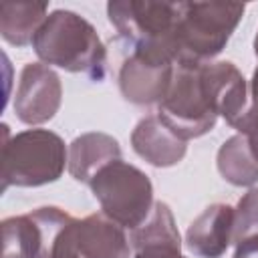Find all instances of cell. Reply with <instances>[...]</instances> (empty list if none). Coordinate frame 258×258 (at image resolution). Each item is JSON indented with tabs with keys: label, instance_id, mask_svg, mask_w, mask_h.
Wrapping results in <instances>:
<instances>
[{
	"label": "cell",
	"instance_id": "1",
	"mask_svg": "<svg viewBox=\"0 0 258 258\" xmlns=\"http://www.w3.org/2000/svg\"><path fill=\"white\" fill-rule=\"evenodd\" d=\"M32 48L48 67L81 73L91 81L105 79L107 48L95 26L73 10H52L34 34Z\"/></svg>",
	"mask_w": 258,
	"mask_h": 258
},
{
	"label": "cell",
	"instance_id": "2",
	"mask_svg": "<svg viewBox=\"0 0 258 258\" xmlns=\"http://www.w3.org/2000/svg\"><path fill=\"white\" fill-rule=\"evenodd\" d=\"M2 191L10 185L38 187L56 181L69 167V149L60 135L48 129H26L10 135L2 125Z\"/></svg>",
	"mask_w": 258,
	"mask_h": 258
},
{
	"label": "cell",
	"instance_id": "3",
	"mask_svg": "<svg viewBox=\"0 0 258 258\" xmlns=\"http://www.w3.org/2000/svg\"><path fill=\"white\" fill-rule=\"evenodd\" d=\"M107 16L127 50L157 54L177 64L179 2L115 0L107 4Z\"/></svg>",
	"mask_w": 258,
	"mask_h": 258
},
{
	"label": "cell",
	"instance_id": "4",
	"mask_svg": "<svg viewBox=\"0 0 258 258\" xmlns=\"http://www.w3.org/2000/svg\"><path fill=\"white\" fill-rule=\"evenodd\" d=\"M240 2H179L177 62H212L244 18Z\"/></svg>",
	"mask_w": 258,
	"mask_h": 258
},
{
	"label": "cell",
	"instance_id": "5",
	"mask_svg": "<svg viewBox=\"0 0 258 258\" xmlns=\"http://www.w3.org/2000/svg\"><path fill=\"white\" fill-rule=\"evenodd\" d=\"M159 119L183 141L202 137L220 119L204 81V62H177L167 95L157 105Z\"/></svg>",
	"mask_w": 258,
	"mask_h": 258
},
{
	"label": "cell",
	"instance_id": "6",
	"mask_svg": "<svg viewBox=\"0 0 258 258\" xmlns=\"http://www.w3.org/2000/svg\"><path fill=\"white\" fill-rule=\"evenodd\" d=\"M105 216L123 228H139L153 210V185L139 167L117 159L105 165L89 183Z\"/></svg>",
	"mask_w": 258,
	"mask_h": 258
},
{
	"label": "cell",
	"instance_id": "7",
	"mask_svg": "<svg viewBox=\"0 0 258 258\" xmlns=\"http://www.w3.org/2000/svg\"><path fill=\"white\" fill-rule=\"evenodd\" d=\"M73 220L56 206L2 220V258H48L58 234Z\"/></svg>",
	"mask_w": 258,
	"mask_h": 258
},
{
	"label": "cell",
	"instance_id": "8",
	"mask_svg": "<svg viewBox=\"0 0 258 258\" xmlns=\"http://www.w3.org/2000/svg\"><path fill=\"white\" fill-rule=\"evenodd\" d=\"M62 103L60 77L44 62H26L14 93V113L26 125L50 121Z\"/></svg>",
	"mask_w": 258,
	"mask_h": 258
},
{
	"label": "cell",
	"instance_id": "9",
	"mask_svg": "<svg viewBox=\"0 0 258 258\" xmlns=\"http://www.w3.org/2000/svg\"><path fill=\"white\" fill-rule=\"evenodd\" d=\"M175 62L157 54L127 50L119 69V89L133 105H159L169 91Z\"/></svg>",
	"mask_w": 258,
	"mask_h": 258
},
{
	"label": "cell",
	"instance_id": "10",
	"mask_svg": "<svg viewBox=\"0 0 258 258\" xmlns=\"http://www.w3.org/2000/svg\"><path fill=\"white\" fill-rule=\"evenodd\" d=\"M75 246L83 258H131V244L125 228L103 212L73 220Z\"/></svg>",
	"mask_w": 258,
	"mask_h": 258
},
{
	"label": "cell",
	"instance_id": "11",
	"mask_svg": "<svg viewBox=\"0 0 258 258\" xmlns=\"http://www.w3.org/2000/svg\"><path fill=\"white\" fill-rule=\"evenodd\" d=\"M133 258H185L171 208L155 202L149 218L131 234Z\"/></svg>",
	"mask_w": 258,
	"mask_h": 258
},
{
	"label": "cell",
	"instance_id": "12",
	"mask_svg": "<svg viewBox=\"0 0 258 258\" xmlns=\"http://www.w3.org/2000/svg\"><path fill=\"white\" fill-rule=\"evenodd\" d=\"M234 208L228 204L208 206L185 230V246L198 258H222L232 244Z\"/></svg>",
	"mask_w": 258,
	"mask_h": 258
},
{
	"label": "cell",
	"instance_id": "13",
	"mask_svg": "<svg viewBox=\"0 0 258 258\" xmlns=\"http://www.w3.org/2000/svg\"><path fill=\"white\" fill-rule=\"evenodd\" d=\"M133 151L153 167L177 165L187 153V141L179 139L159 115L143 117L131 131Z\"/></svg>",
	"mask_w": 258,
	"mask_h": 258
},
{
	"label": "cell",
	"instance_id": "14",
	"mask_svg": "<svg viewBox=\"0 0 258 258\" xmlns=\"http://www.w3.org/2000/svg\"><path fill=\"white\" fill-rule=\"evenodd\" d=\"M204 81L218 115L234 127L248 107V85L244 75L230 60L204 62Z\"/></svg>",
	"mask_w": 258,
	"mask_h": 258
},
{
	"label": "cell",
	"instance_id": "15",
	"mask_svg": "<svg viewBox=\"0 0 258 258\" xmlns=\"http://www.w3.org/2000/svg\"><path fill=\"white\" fill-rule=\"evenodd\" d=\"M121 159L119 141L101 131H91L75 137L69 145V173L81 181L91 183V179L111 161Z\"/></svg>",
	"mask_w": 258,
	"mask_h": 258
},
{
	"label": "cell",
	"instance_id": "16",
	"mask_svg": "<svg viewBox=\"0 0 258 258\" xmlns=\"http://www.w3.org/2000/svg\"><path fill=\"white\" fill-rule=\"evenodd\" d=\"M48 2H2L0 4V34L14 46L32 44L34 34L46 20Z\"/></svg>",
	"mask_w": 258,
	"mask_h": 258
},
{
	"label": "cell",
	"instance_id": "17",
	"mask_svg": "<svg viewBox=\"0 0 258 258\" xmlns=\"http://www.w3.org/2000/svg\"><path fill=\"white\" fill-rule=\"evenodd\" d=\"M220 175L238 187H250L258 181V159L250 149L248 137L242 133L226 139L216 155Z\"/></svg>",
	"mask_w": 258,
	"mask_h": 258
},
{
	"label": "cell",
	"instance_id": "18",
	"mask_svg": "<svg viewBox=\"0 0 258 258\" xmlns=\"http://www.w3.org/2000/svg\"><path fill=\"white\" fill-rule=\"evenodd\" d=\"M258 236V187H250L234 208V232L232 242Z\"/></svg>",
	"mask_w": 258,
	"mask_h": 258
},
{
	"label": "cell",
	"instance_id": "19",
	"mask_svg": "<svg viewBox=\"0 0 258 258\" xmlns=\"http://www.w3.org/2000/svg\"><path fill=\"white\" fill-rule=\"evenodd\" d=\"M254 54H256V58H258V32H256V36H254ZM248 97H250V103H248L246 111L242 113V117H240V119L236 121V125H234V129H236L238 133L246 131V129L252 127V125H258V67H256L254 73H252L250 87H248Z\"/></svg>",
	"mask_w": 258,
	"mask_h": 258
},
{
	"label": "cell",
	"instance_id": "20",
	"mask_svg": "<svg viewBox=\"0 0 258 258\" xmlns=\"http://www.w3.org/2000/svg\"><path fill=\"white\" fill-rule=\"evenodd\" d=\"M75 220V218H73ZM73 220L67 224V228L58 234L48 258H83L75 246V240H73V232H71V226H73Z\"/></svg>",
	"mask_w": 258,
	"mask_h": 258
},
{
	"label": "cell",
	"instance_id": "21",
	"mask_svg": "<svg viewBox=\"0 0 258 258\" xmlns=\"http://www.w3.org/2000/svg\"><path fill=\"white\" fill-rule=\"evenodd\" d=\"M234 258H258V236H250L236 242Z\"/></svg>",
	"mask_w": 258,
	"mask_h": 258
},
{
	"label": "cell",
	"instance_id": "22",
	"mask_svg": "<svg viewBox=\"0 0 258 258\" xmlns=\"http://www.w3.org/2000/svg\"><path fill=\"white\" fill-rule=\"evenodd\" d=\"M242 135H246V137H248L250 149H252V153H254V155H256V159H258V125H254V127L246 129Z\"/></svg>",
	"mask_w": 258,
	"mask_h": 258
}]
</instances>
